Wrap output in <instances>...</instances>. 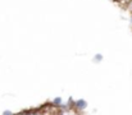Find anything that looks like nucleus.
Returning <instances> with one entry per match:
<instances>
[{
	"instance_id": "3",
	"label": "nucleus",
	"mask_w": 132,
	"mask_h": 115,
	"mask_svg": "<svg viewBox=\"0 0 132 115\" xmlns=\"http://www.w3.org/2000/svg\"><path fill=\"white\" fill-rule=\"evenodd\" d=\"M103 58H104V56H103V54H95V55H94V59H92V61L97 64V63L103 61Z\"/></svg>"
},
{
	"instance_id": "1",
	"label": "nucleus",
	"mask_w": 132,
	"mask_h": 115,
	"mask_svg": "<svg viewBox=\"0 0 132 115\" xmlns=\"http://www.w3.org/2000/svg\"><path fill=\"white\" fill-rule=\"evenodd\" d=\"M88 104L87 101L85 100V99H78V100H76V102H75V110L76 111H85L86 109H87Z\"/></svg>"
},
{
	"instance_id": "2",
	"label": "nucleus",
	"mask_w": 132,
	"mask_h": 115,
	"mask_svg": "<svg viewBox=\"0 0 132 115\" xmlns=\"http://www.w3.org/2000/svg\"><path fill=\"white\" fill-rule=\"evenodd\" d=\"M51 105L55 106V108H59L60 105H63V99L62 97H54L53 101H51Z\"/></svg>"
},
{
	"instance_id": "7",
	"label": "nucleus",
	"mask_w": 132,
	"mask_h": 115,
	"mask_svg": "<svg viewBox=\"0 0 132 115\" xmlns=\"http://www.w3.org/2000/svg\"><path fill=\"white\" fill-rule=\"evenodd\" d=\"M130 23L132 24V13H131V17H130Z\"/></svg>"
},
{
	"instance_id": "5",
	"label": "nucleus",
	"mask_w": 132,
	"mask_h": 115,
	"mask_svg": "<svg viewBox=\"0 0 132 115\" xmlns=\"http://www.w3.org/2000/svg\"><path fill=\"white\" fill-rule=\"evenodd\" d=\"M127 6H128V9L132 12V0H128V1H127Z\"/></svg>"
},
{
	"instance_id": "4",
	"label": "nucleus",
	"mask_w": 132,
	"mask_h": 115,
	"mask_svg": "<svg viewBox=\"0 0 132 115\" xmlns=\"http://www.w3.org/2000/svg\"><path fill=\"white\" fill-rule=\"evenodd\" d=\"M1 115H15V114H14L12 110H8V109H6V110H4V111L1 113Z\"/></svg>"
},
{
	"instance_id": "6",
	"label": "nucleus",
	"mask_w": 132,
	"mask_h": 115,
	"mask_svg": "<svg viewBox=\"0 0 132 115\" xmlns=\"http://www.w3.org/2000/svg\"><path fill=\"white\" fill-rule=\"evenodd\" d=\"M27 115H41V114H40V113H36V111H31V113L28 111V113H27Z\"/></svg>"
}]
</instances>
